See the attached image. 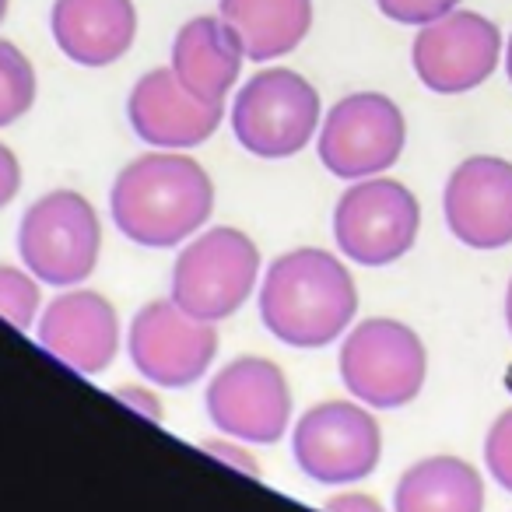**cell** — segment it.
<instances>
[{"mask_svg":"<svg viewBox=\"0 0 512 512\" xmlns=\"http://www.w3.org/2000/svg\"><path fill=\"white\" fill-rule=\"evenodd\" d=\"M327 512H386V509L372 495H362V491H344V495L330 498Z\"/></svg>","mask_w":512,"mask_h":512,"instance_id":"27","label":"cell"},{"mask_svg":"<svg viewBox=\"0 0 512 512\" xmlns=\"http://www.w3.org/2000/svg\"><path fill=\"white\" fill-rule=\"evenodd\" d=\"M421 228V204L400 179L369 176L341 193L334 207V242L362 267L397 264L411 253Z\"/></svg>","mask_w":512,"mask_h":512,"instance_id":"7","label":"cell"},{"mask_svg":"<svg viewBox=\"0 0 512 512\" xmlns=\"http://www.w3.org/2000/svg\"><path fill=\"white\" fill-rule=\"evenodd\" d=\"M320 92L292 67H267L239 88L235 141L256 158H292L320 127Z\"/></svg>","mask_w":512,"mask_h":512,"instance_id":"5","label":"cell"},{"mask_svg":"<svg viewBox=\"0 0 512 512\" xmlns=\"http://www.w3.org/2000/svg\"><path fill=\"white\" fill-rule=\"evenodd\" d=\"M102 225L92 200L78 190L43 193L18 225V253L43 285H81L99 264Z\"/></svg>","mask_w":512,"mask_h":512,"instance_id":"4","label":"cell"},{"mask_svg":"<svg viewBox=\"0 0 512 512\" xmlns=\"http://www.w3.org/2000/svg\"><path fill=\"white\" fill-rule=\"evenodd\" d=\"M505 323H509V334H512V281H509V292H505Z\"/></svg>","mask_w":512,"mask_h":512,"instance_id":"28","label":"cell"},{"mask_svg":"<svg viewBox=\"0 0 512 512\" xmlns=\"http://www.w3.org/2000/svg\"><path fill=\"white\" fill-rule=\"evenodd\" d=\"M127 348L134 369L148 383L183 390L211 369L218 355V330L179 309L172 299H158L134 316Z\"/></svg>","mask_w":512,"mask_h":512,"instance_id":"11","label":"cell"},{"mask_svg":"<svg viewBox=\"0 0 512 512\" xmlns=\"http://www.w3.org/2000/svg\"><path fill=\"white\" fill-rule=\"evenodd\" d=\"M393 512H484V481L460 456H428L397 481Z\"/></svg>","mask_w":512,"mask_h":512,"instance_id":"19","label":"cell"},{"mask_svg":"<svg viewBox=\"0 0 512 512\" xmlns=\"http://www.w3.org/2000/svg\"><path fill=\"white\" fill-rule=\"evenodd\" d=\"M116 397L123 400V404L130 407V411H137V414H144V418H151V421H162V404H158V397L151 390H144V386H130V390H120Z\"/></svg>","mask_w":512,"mask_h":512,"instance_id":"26","label":"cell"},{"mask_svg":"<svg viewBox=\"0 0 512 512\" xmlns=\"http://www.w3.org/2000/svg\"><path fill=\"white\" fill-rule=\"evenodd\" d=\"M204 453L218 456L221 463H228V467H235V470H239V474H253V477H260V467H256V456L249 453V449L235 446V439H232V442H204Z\"/></svg>","mask_w":512,"mask_h":512,"instance_id":"25","label":"cell"},{"mask_svg":"<svg viewBox=\"0 0 512 512\" xmlns=\"http://www.w3.org/2000/svg\"><path fill=\"white\" fill-rule=\"evenodd\" d=\"M225 102H200L190 95L172 67H155L148 71L127 99L130 130L144 144L158 151H186L211 141V134L221 127Z\"/></svg>","mask_w":512,"mask_h":512,"instance_id":"14","label":"cell"},{"mask_svg":"<svg viewBox=\"0 0 512 512\" xmlns=\"http://www.w3.org/2000/svg\"><path fill=\"white\" fill-rule=\"evenodd\" d=\"M355 313V278L327 249H292L267 267L260 320L288 348H327L351 327Z\"/></svg>","mask_w":512,"mask_h":512,"instance_id":"2","label":"cell"},{"mask_svg":"<svg viewBox=\"0 0 512 512\" xmlns=\"http://www.w3.org/2000/svg\"><path fill=\"white\" fill-rule=\"evenodd\" d=\"M292 449L306 477L320 484H351L379 467L383 432L362 404L327 400L299 418Z\"/></svg>","mask_w":512,"mask_h":512,"instance_id":"9","label":"cell"},{"mask_svg":"<svg viewBox=\"0 0 512 512\" xmlns=\"http://www.w3.org/2000/svg\"><path fill=\"white\" fill-rule=\"evenodd\" d=\"M376 4L390 22L414 25V29H421L428 22H439L449 11L460 8V0H376Z\"/></svg>","mask_w":512,"mask_h":512,"instance_id":"23","label":"cell"},{"mask_svg":"<svg viewBox=\"0 0 512 512\" xmlns=\"http://www.w3.org/2000/svg\"><path fill=\"white\" fill-rule=\"evenodd\" d=\"M446 225L470 249H505L512 242V162L470 155L449 172L442 190Z\"/></svg>","mask_w":512,"mask_h":512,"instance_id":"13","label":"cell"},{"mask_svg":"<svg viewBox=\"0 0 512 512\" xmlns=\"http://www.w3.org/2000/svg\"><path fill=\"white\" fill-rule=\"evenodd\" d=\"M39 313V278L0 264V316L18 330H29Z\"/></svg>","mask_w":512,"mask_h":512,"instance_id":"21","label":"cell"},{"mask_svg":"<svg viewBox=\"0 0 512 512\" xmlns=\"http://www.w3.org/2000/svg\"><path fill=\"white\" fill-rule=\"evenodd\" d=\"M425 372V344L400 320H362L341 348L344 386L358 404L376 411H397L411 404L425 386Z\"/></svg>","mask_w":512,"mask_h":512,"instance_id":"6","label":"cell"},{"mask_svg":"<svg viewBox=\"0 0 512 512\" xmlns=\"http://www.w3.org/2000/svg\"><path fill=\"white\" fill-rule=\"evenodd\" d=\"M256 278H260L256 242L232 225L207 228L176 256L169 299L197 320L218 323L246 306Z\"/></svg>","mask_w":512,"mask_h":512,"instance_id":"3","label":"cell"},{"mask_svg":"<svg viewBox=\"0 0 512 512\" xmlns=\"http://www.w3.org/2000/svg\"><path fill=\"white\" fill-rule=\"evenodd\" d=\"M505 74H509V81H512V36H509V46H505Z\"/></svg>","mask_w":512,"mask_h":512,"instance_id":"29","label":"cell"},{"mask_svg":"<svg viewBox=\"0 0 512 512\" xmlns=\"http://www.w3.org/2000/svg\"><path fill=\"white\" fill-rule=\"evenodd\" d=\"M22 190V165H18V155L0 141V207H8L11 200Z\"/></svg>","mask_w":512,"mask_h":512,"instance_id":"24","label":"cell"},{"mask_svg":"<svg viewBox=\"0 0 512 512\" xmlns=\"http://www.w3.org/2000/svg\"><path fill=\"white\" fill-rule=\"evenodd\" d=\"M407 144V120L383 92H351L334 102L320 127V162L337 179H369L390 172Z\"/></svg>","mask_w":512,"mask_h":512,"instance_id":"8","label":"cell"},{"mask_svg":"<svg viewBox=\"0 0 512 512\" xmlns=\"http://www.w3.org/2000/svg\"><path fill=\"white\" fill-rule=\"evenodd\" d=\"M4 15H8V0H0V22H4Z\"/></svg>","mask_w":512,"mask_h":512,"instance_id":"30","label":"cell"},{"mask_svg":"<svg viewBox=\"0 0 512 512\" xmlns=\"http://www.w3.org/2000/svg\"><path fill=\"white\" fill-rule=\"evenodd\" d=\"M53 43L78 67H109L137 39L134 0H53Z\"/></svg>","mask_w":512,"mask_h":512,"instance_id":"16","label":"cell"},{"mask_svg":"<svg viewBox=\"0 0 512 512\" xmlns=\"http://www.w3.org/2000/svg\"><path fill=\"white\" fill-rule=\"evenodd\" d=\"M36 67L15 43L0 39V127L18 123L36 106Z\"/></svg>","mask_w":512,"mask_h":512,"instance_id":"20","label":"cell"},{"mask_svg":"<svg viewBox=\"0 0 512 512\" xmlns=\"http://www.w3.org/2000/svg\"><path fill=\"white\" fill-rule=\"evenodd\" d=\"M207 414L214 428L235 442H278L292 418L285 372L267 358H235L207 386Z\"/></svg>","mask_w":512,"mask_h":512,"instance_id":"12","label":"cell"},{"mask_svg":"<svg viewBox=\"0 0 512 512\" xmlns=\"http://www.w3.org/2000/svg\"><path fill=\"white\" fill-rule=\"evenodd\" d=\"M113 225L130 242L169 249L190 239L214 211V183L200 162L179 151H148L120 169L109 193Z\"/></svg>","mask_w":512,"mask_h":512,"instance_id":"1","label":"cell"},{"mask_svg":"<svg viewBox=\"0 0 512 512\" xmlns=\"http://www.w3.org/2000/svg\"><path fill=\"white\" fill-rule=\"evenodd\" d=\"M502 60V32L477 11H449L439 22L418 29L411 67L435 95H463L481 88Z\"/></svg>","mask_w":512,"mask_h":512,"instance_id":"10","label":"cell"},{"mask_svg":"<svg viewBox=\"0 0 512 512\" xmlns=\"http://www.w3.org/2000/svg\"><path fill=\"white\" fill-rule=\"evenodd\" d=\"M218 15L239 36L246 60L267 64L302 46L313 29V0H218Z\"/></svg>","mask_w":512,"mask_h":512,"instance_id":"18","label":"cell"},{"mask_svg":"<svg viewBox=\"0 0 512 512\" xmlns=\"http://www.w3.org/2000/svg\"><path fill=\"white\" fill-rule=\"evenodd\" d=\"M39 344L57 362L71 365L81 376H99L109 369L120 348V320L109 299L99 292H64L46 306L39 320Z\"/></svg>","mask_w":512,"mask_h":512,"instance_id":"15","label":"cell"},{"mask_svg":"<svg viewBox=\"0 0 512 512\" xmlns=\"http://www.w3.org/2000/svg\"><path fill=\"white\" fill-rule=\"evenodd\" d=\"M242 43L221 15L190 18L172 43V74L200 102H225L242 74Z\"/></svg>","mask_w":512,"mask_h":512,"instance_id":"17","label":"cell"},{"mask_svg":"<svg viewBox=\"0 0 512 512\" xmlns=\"http://www.w3.org/2000/svg\"><path fill=\"white\" fill-rule=\"evenodd\" d=\"M484 463H488V474L512 495V407L491 421L484 439Z\"/></svg>","mask_w":512,"mask_h":512,"instance_id":"22","label":"cell"}]
</instances>
